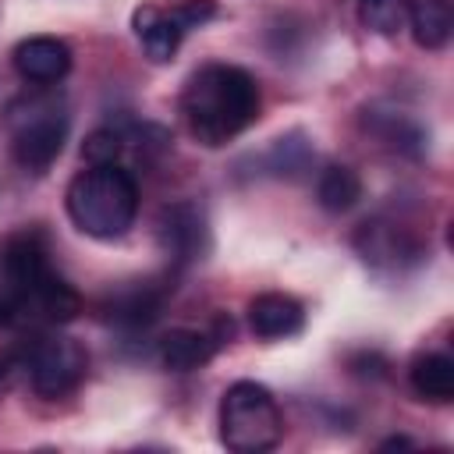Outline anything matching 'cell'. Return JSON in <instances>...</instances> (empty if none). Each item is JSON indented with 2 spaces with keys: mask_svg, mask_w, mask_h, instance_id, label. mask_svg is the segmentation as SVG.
Listing matches in <instances>:
<instances>
[{
  "mask_svg": "<svg viewBox=\"0 0 454 454\" xmlns=\"http://www.w3.org/2000/svg\"><path fill=\"white\" fill-rule=\"evenodd\" d=\"M284 436V415L277 397L255 383L238 380L220 397V443L234 454H262Z\"/></svg>",
  "mask_w": 454,
  "mask_h": 454,
  "instance_id": "5b68a950",
  "label": "cell"
},
{
  "mask_svg": "<svg viewBox=\"0 0 454 454\" xmlns=\"http://www.w3.org/2000/svg\"><path fill=\"white\" fill-rule=\"evenodd\" d=\"M408 28L422 50H443L454 32V14L447 0H411Z\"/></svg>",
  "mask_w": 454,
  "mask_h": 454,
  "instance_id": "9a60e30c",
  "label": "cell"
},
{
  "mask_svg": "<svg viewBox=\"0 0 454 454\" xmlns=\"http://www.w3.org/2000/svg\"><path fill=\"white\" fill-rule=\"evenodd\" d=\"M316 199L326 213H348L358 199H362V177L344 167V163H330L323 174H319V184H316Z\"/></svg>",
  "mask_w": 454,
  "mask_h": 454,
  "instance_id": "2e32d148",
  "label": "cell"
},
{
  "mask_svg": "<svg viewBox=\"0 0 454 454\" xmlns=\"http://www.w3.org/2000/svg\"><path fill=\"white\" fill-rule=\"evenodd\" d=\"M14 71L32 85H53L71 71V46L57 35H28L11 53Z\"/></svg>",
  "mask_w": 454,
  "mask_h": 454,
  "instance_id": "8fae6325",
  "label": "cell"
},
{
  "mask_svg": "<svg viewBox=\"0 0 454 454\" xmlns=\"http://www.w3.org/2000/svg\"><path fill=\"white\" fill-rule=\"evenodd\" d=\"M163 298H167V287L153 284V280H135L128 287H117L110 291L103 301H99V316L121 330H145L156 323L160 309H163Z\"/></svg>",
  "mask_w": 454,
  "mask_h": 454,
  "instance_id": "9c48e42d",
  "label": "cell"
},
{
  "mask_svg": "<svg viewBox=\"0 0 454 454\" xmlns=\"http://www.w3.org/2000/svg\"><path fill=\"white\" fill-rule=\"evenodd\" d=\"M355 248L362 252L365 262H372V266H390V270L422 259L419 238H415L408 227L387 223V220H369V223H362L358 234H355Z\"/></svg>",
  "mask_w": 454,
  "mask_h": 454,
  "instance_id": "30bf717a",
  "label": "cell"
},
{
  "mask_svg": "<svg viewBox=\"0 0 454 454\" xmlns=\"http://www.w3.org/2000/svg\"><path fill=\"white\" fill-rule=\"evenodd\" d=\"M408 380H411V390L419 401H429V404H450L454 401V362L440 351L419 355L408 369Z\"/></svg>",
  "mask_w": 454,
  "mask_h": 454,
  "instance_id": "5bb4252c",
  "label": "cell"
},
{
  "mask_svg": "<svg viewBox=\"0 0 454 454\" xmlns=\"http://www.w3.org/2000/svg\"><path fill=\"white\" fill-rule=\"evenodd\" d=\"M259 85L238 64L199 67L181 92V117L195 142L220 149L259 117Z\"/></svg>",
  "mask_w": 454,
  "mask_h": 454,
  "instance_id": "7a4b0ae2",
  "label": "cell"
},
{
  "mask_svg": "<svg viewBox=\"0 0 454 454\" xmlns=\"http://www.w3.org/2000/svg\"><path fill=\"white\" fill-rule=\"evenodd\" d=\"M411 0H358V21L376 35H397L408 28Z\"/></svg>",
  "mask_w": 454,
  "mask_h": 454,
  "instance_id": "e0dca14e",
  "label": "cell"
},
{
  "mask_svg": "<svg viewBox=\"0 0 454 454\" xmlns=\"http://www.w3.org/2000/svg\"><path fill=\"white\" fill-rule=\"evenodd\" d=\"M121 153H124V135L114 128H96L82 145V156L89 163H117Z\"/></svg>",
  "mask_w": 454,
  "mask_h": 454,
  "instance_id": "ac0fdd59",
  "label": "cell"
},
{
  "mask_svg": "<svg viewBox=\"0 0 454 454\" xmlns=\"http://www.w3.org/2000/svg\"><path fill=\"white\" fill-rule=\"evenodd\" d=\"M160 245L167 252V259H174L177 266H188L195 259H202V252L209 248V231H206V216L195 202H174L160 213Z\"/></svg>",
  "mask_w": 454,
  "mask_h": 454,
  "instance_id": "ba28073f",
  "label": "cell"
},
{
  "mask_svg": "<svg viewBox=\"0 0 454 454\" xmlns=\"http://www.w3.org/2000/svg\"><path fill=\"white\" fill-rule=\"evenodd\" d=\"M248 326L262 340H284L305 326V309L291 294L266 291V294H255L248 301Z\"/></svg>",
  "mask_w": 454,
  "mask_h": 454,
  "instance_id": "7c38bea8",
  "label": "cell"
},
{
  "mask_svg": "<svg viewBox=\"0 0 454 454\" xmlns=\"http://www.w3.org/2000/svg\"><path fill=\"white\" fill-rule=\"evenodd\" d=\"M25 369L28 380L35 387L39 397H64L71 394L89 369V355L74 337H60V333H43L35 330L25 340Z\"/></svg>",
  "mask_w": 454,
  "mask_h": 454,
  "instance_id": "8992f818",
  "label": "cell"
},
{
  "mask_svg": "<svg viewBox=\"0 0 454 454\" xmlns=\"http://www.w3.org/2000/svg\"><path fill=\"white\" fill-rule=\"evenodd\" d=\"M4 128L11 138V156L21 170L43 174L53 167V160L60 156L64 142H67V128H71V114L67 103L57 92H21L4 106Z\"/></svg>",
  "mask_w": 454,
  "mask_h": 454,
  "instance_id": "277c9868",
  "label": "cell"
},
{
  "mask_svg": "<svg viewBox=\"0 0 454 454\" xmlns=\"http://www.w3.org/2000/svg\"><path fill=\"white\" fill-rule=\"evenodd\" d=\"M64 206L82 234L110 241L128 234V227L135 223L138 184L121 163H89V170L71 177Z\"/></svg>",
  "mask_w": 454,
  "mask_h": 454,
  "instance_id": "3957f363",
  "label": "cell"
},
{
  "mask_svg": "<svg viewBox=\"0 0 454 454\" xmlns=\"http://www.w3.org/2000/svg\"><path fill=\"white\" fill-rule=\"evenodd\" d=\"M394 447H411V443H408L404 436H394V440H387V443H383V450H394Z\"/></svg>",
  "mask_w": 454,
  "mask_h": 454,
  "instance_id": "d6986e66",
  "label": "cell"
},
{
  "mask_svg": "<svg viewBox=\"0 0 454 454\" xmlns=\"http://www.w3.org/2000/svg\"><path fill=\"white\" fill-rule=\"evenodd\" d=\"M82 312L78 291L53 273L50 252L39 231H21L0 248V326L43 330L67 323Z\"/></svg>",
  "mask_w": 454,
  "mask_h": 454,
  "instance_id": "6da1fadb",
  "label": "cell"
},
{
  "mask_svg": "<svg viewBox=\"0 0 454 454\" xmlns=\"http://www.w3.org/2000/svg\"><path fill=\"white\" fill-rule=\"evenodd\" d=\"M220 348L216 333L206 330H192V326H177L170 333L160 337V362L174 372H192L199 365H206Z\"/></svg>",
  "mask_w": 454,
  "mask_h": 454,
  "instance_id": "4fadbf2b",
  "label": "cell"
},
{
  "mask_svg": "<svg viewBox=\"0 0 454 454\" xmlns=\"http://www.w3.org/2000/svg\"><path fill=\"white\" fill-rule=\"evenodd\" d=\"M216 18V0H181L174 7H138L131 14V28L149 53V60L163 64L177 53L181 39L192 28H202Z\"/></svg>",
  "mask_w": 454,
  "mask_h": 454,
  "instance_id": "52a82bcc",
  "label": "cell"
},
{
  "mask_svg": "<svg viewBox=\"0 0 454 454\" xmlns=\"http://www.w3.org/2000/svg\"><path fill=\"white\" fill-rule=\"evenodd\" d=\"M0 380H4V365H0Z\"/></svg>",
  "mask_w": 454,
  "mask_h": 454,
  "instance_id": "ffe728a7",
  "label": "cell"
}]
</instances>
